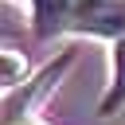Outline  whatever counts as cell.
Returning a JSON list of instances; mask_svg holds the SVG:
<instances>
[{
	"instance_id": "6da1fadb",
	"label": "cell",
	"mask_w": 125,
	"mask_h": 125,
	"mask_svg": "<svg viewBox=\"0 0 125 125\" xmlns=\"http://www.w3.org/2000/svg\"><path fill=\"white\" fill-rule=\"evenodd\" d=\"M70 59H74V55H62L59 62H51V66H47V70H43V74L31 82V86H23V94H20V98H12V94H8V102H4L8 125H16V121H27V113H31V102H39V98H43V94H47V90H51V86L62 78V70L70 66Z\"/></svg>"
},
{
	"instance_id": "7a4b0ae2",
	"label": "cell",
	"mask_w": 125,
	"mask_h": 125,
	"mask_svg": "<svg viewBox=\"0 0 125 125\" xmlns=\"http://www.w3.org/2000/svg\"><path fill=\"white\" fill-rule=\"evenodd\" d=\"M121 102H125V35L113 43V78H109V86H105V94H102L98 113L109 117L113 109H121Z\"/></svg>"
},
{
	"instance_id": "3957f363",
	"label": "cell",
	"mask_w": 125,
	"mask_h": 125,
	"mask_svg": "<svg viewBox=\"0 0 125 125\" xmlns=\"http://www.w3.org/2000/svg\"><path fill=\"white\" fill-rule=\"evenodd\" d=\"M0 78H4V90L8 94L20 90V82L27 78V62H23V55L16 47H4V55H0Z\"/></svg>"
},
{
	"instance_id": "277c9868",
	"label": "cell",
	"mask_w": 125,
	"mask_h": 125,
	"mask_svg": "<svg viewBox=\"0 0 125 125\" xmlns=\"http://www.w3.org/2000/svg\"><path fill=\"white\" fill-rule=\"evenodd\" d=\"M16 125H35V121H16Z\"/></svg>"
}]
</instances>
